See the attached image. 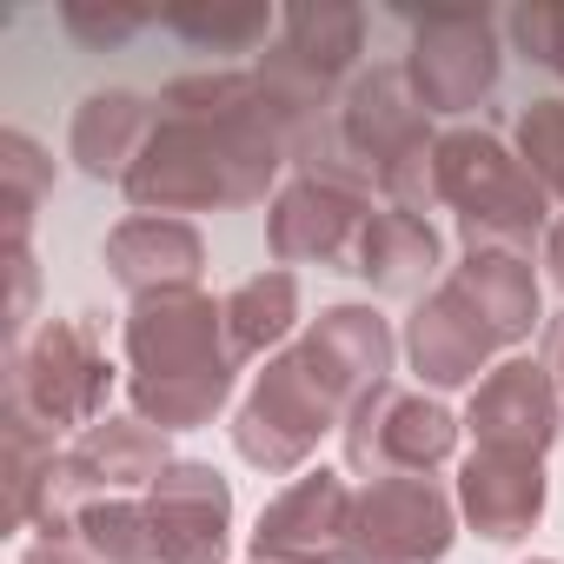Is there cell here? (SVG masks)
Wrapping results in <instances>:
<instances>
[{"mask_svg":"<svg viewBox=\"0 0 564 564\" xmlns=\"http://www.w3.org/2000/svg\"><path fill=\"white\" fill-rule=\"evenodd\" d=\"M300 160V133L272 107L252 67H219V74H180L160 87V120L147 153L127 173V206L133 213H239L279 193Z\"/></svg>","mask_w":564,"mask_h":564,"instance_id":"6da1fadb","label":"cell"},{"mask_svg":"<svg viewBox=\"0 0 564 564\" xmlns=\"http://www.w3.org/2000/svg\"><path fill=\"white\" fill-rule=\"evenodd\" d=\"M392 359H399V333L379 306L359 300L326 306L319 319H306V333L286 352L265 359V372L239 399L232 452L265 478H300L319 438L346 432L352 405L392 379Z\"/></svg>","mask_w":564,"mask_h":564,"instance_id":"7a4b0ae2","label":"cell"},{"mask_svg":"<svg viewBox=\"0 0 564 564\" xmlns=\"http://www.w3.org/2000/svg\"><path fill=\"white\" fill-rule=\"evenodd\" d=\"M120 346H127V405L166 438L213 425L232 399V379L246 372L226 333V300L199 286L133 300Z\"/></svg>","mask_w":564,"mask_h":564,"instance_id":"3957f363","label":"cell"},{"mask_svg":"<svg viewBox=\"0 0 564 564\" xmlns=\"http://www.w3.org/2000/svg\"><path fill=\"white\" fill-rule=\"evenodd\" d=\"M438 206L458 219L465 252H524L551 239V193L524 166V153L491 127L465 120L438 133Z\"/></svg>","mask_w":564,"mask_h":564,"instance_id":"277c9868","label":"cell"},{"mask_svg":"<svg viewBox=\"0 0 564 564\" xmlns=\"http://www.w3.org/2000/svg\"><path fill=\"white\" fill-rule=\"evenodd\" d=\"M120 379L127 372H113L94 313H47L21 346H8V425L67 445L107 419Z\"/></svg>","mask_w":564,"mask_h":564,"instance_id":"5b68a950","label":"cell"},{"mask_svg":"<svg viewBox=\"0 0 564 564\" xmlns=\"http://www.w3.org/2000/svg\"><path fill=\"white\" fill-rule=\"evenodd\" d=\"M359 47H366V14L346 0H306V8L279 14V41L259 54V87L300 133V160L326 140L319 113L339 107V94L359 80Z\"/></svg>","mask_w":564,"mask_h":564,"instance_id":"8992f818","label":"cell"},{"mask_svg":"<svg viewBox=\"0 0 564 564\" xmlns=\"http://www.w3.org/2000/svg\"><path fill=\"white\" fill-rule=\"evenodd\" d=\"M432 140H438V127H432L425 100L412 94L405 61H392V67H366V74L339 94L333 133H326L300 166H346V173H359V180L379 193L386 173H392L399 160H412L419 147H432Z\"/></svg>","mask_w":564,"mask_h":564,"instance_id":"52a82bcc","label":"cell"},{"mask_svg":"<svg viewBox=\"0 0 564 564\" xmlns=\"http://www.w3.org/2000/svg\"><path fill=\"white\" fill-rule=\"evenodd\" d=\"M372 186L346 166H300L265 206V246L272 265H326L352 272L366 219H372Z\"/></svg>","mask_w":564,"mask_h":564,"instance_id":"ba28073f","label":"cell"},{"mask_svg":"<svg viewBox=\"0 0 564 564\" xmlns=\"http://www.w3.org/2000/svg\"><path fill=\"white\" fill-rule=\"evenodd\" d=\"M458 419L432 399V392H412V386H372L346 432H339V452H346V471L352 478H438L452 458H458Z\"/></svg>","mask_w":564,"mask_h":564,"instance_id":"9c48e42d","label":"cell"},{"mask_svg":"<svg viewBox=\"0 0 564 564\" xmlns=\"http://www.w3.org/2000/svg\"><path fill=\"white\" fill-rule=\"evenodd\" d=\"M412 21V54H405V80L425 100L432 120H465L491 100L498 74H505V47H498V21L485 8H425L405 14Z\"/></svg>","mask_w":564,"mask_h":564,"instance_id":"30bf717a","label":"cell"},{"mask_svg":"<svg viewBox=\"0 0 564 564\" xmlns=\"http://www.w3.org/2000/svg\"><path fill=\"white\" fill-rule=\"evenodd\" d=\"M458 524V498L438 478H372L352 491V564H438Z\"/></svg>","mask_w":564,"mask_h":564,"instance_id":"8fae6325","label":"cell"},{"mask_svg":"<svg viewBox=\"0 0 564 564\" xmlns=\"http://www.w3.org/2000/svg\"><path fill=\"white\" fill-rule=\"evenodd\" d=\"M252 564H352V485L339 471H300L252 524Z\"/></svg>","mask_w":564,"mask_h":564,"instance_id":"7c38bea8","label":"cell"},{"mask_svg":"<svg viewBox=\"0 0 564 564\" xmlns=\"http://www.w3.org/2000/svg\"><path fill=\"white\" fill-rule=\"evenodd\" d=\"M471 432V452H518V458H544L557 438H564V399L551 386V372L538 359H498L471 399H465V419Z\"/></svg>","mask_w":564,"mask_h":564,"instance_id":"4fadbf2b","label":"cell"},{"mask_svg":"<svg viewBox=\"0 0 564 564\" xmlns=\"http://www.w3.org/2000/svg\"><path fill=\"white\" fill-rule=\"evenodd\" d=\"M405 366L432 386V392H458V386H478L498 359H505V339L485 326V313L471 306V293L445 272L438 286L412 306L405 319Z\"/></svg>","mask_w":564,"mask_h":564,"instance_id":"5bb4252c","label":"cell"},{"mask_svg":"<svg viewBox=\"0 0 564 564\" xmlns=\"http://www.w3.org/2000/svg\"><path fill=\"white\" fill-rule=\"evenodd\" d=\"M147 518L160 538V564H226L232 551V485L206 458H173L147 491Z\"/></svg>","mask_w":564,"mask_h":564,"instance_id":"9a60e30c","label":"cell"},{"mask_svg":"<svg viewBox=\"0 0 564 564\" xmlns=\"http://www.w3.org/2000/svg\"><path fill=\"white\" fill-rule=\"evenodd\" d=\"M458 518L485 538V544H524L544 524L551 505V478L544 458H518V452H471L458 465Z\"/></svg>","mask_w":564,"mask_h":564,"instance_id":"2e32d148","label":"cell"},{"mask_svg":"<svg viewBox=\"0 0 564 564\" xmlns=\"http://www.w3.org/2000/svg\"><path fill=\"white\" fill-rule=\"evenodd\" d=\"M113 286L127 300H153V293H180V286H199L206 272V239L193 219H166V213H127L107 246H100Z\"/></svg>","mask_w":564,"mask_h":564,"instance_id":"e0dca14e","label":"cell"},{"mask_svg":"<svg viewBox=\"0 0 564 564\" xmlns=\"http://www.w3.org/2000/svg\"><path fill=\"white\" fill-rule=\"evenodd\" d=\"M153 120H160V100L133 94V87H100L74 107V127H67V160L100 180V186H127L133 160L147 153L153 140Z\"/></svg>","mask_w":564,"mask_h":564,"instance_id":"ac0fdd59","label":"cell"},{"mask_svg":"<svg viewBox=\"0 0 564 564\" xmlns=\"http://www.w3.org/2000/svg\"><path fill=\"white\" fill-rule=\"evenodd\" d=\"M438 265H445V246H438V226L419 219V213H399V206H379L366 219V239H359V259L352 272L379 300H425L438 286Z\"/></svg>","mask_w":564,"mask_h":564,"instance_id":"d6986e66","label":"cell"},{"mask_svg":"<svg viewBox=\"0 0 564 564\" xmlns=\"http://www.w3.org/2000/svg\"><path fill=\"white\" fill-rule=\"evenodd\" d=\"M300 313H306V293H300V272L293 265H259V272H246L239 286L226 293V333H232L239 366L286 352L300 339Z\"/></svg>","mask_w":564,"mask_h":564,"instance_id":"ffe728a7","label":"cell"},{"mask_svg":"<svg viewBox=\"0 0 564 564\" xmlns=\"http://www.w3.org/2000/svg\"><path fill=\"white\" fill-rule=\"evenodd\" d=\"M452 279L471 293V306L485 313V326L505 339V352H518L531 333H544V306H538V272L524 252H465L452 265Z\"/></svg>","mask_w":564,"mask_h":564,"instance_id":"44dd1931","label":"cell"},{"mask_svg":"<svg viewBox=\"0 0 564 564\" xmlns=\"http://www.w3.org/2000/svg\"><path fill=\"white\" fill-rule=\"evenodd\" d=\"M54 193V160L34 133H0V213H8V246H34V213Z\"/></svg>","mask_w":564,"mask_h":564,"instance_id":"7402d4cb","label":"cell"},{"mask_svg":"<svg viewBox=\"0 0 564 564\" xmlns=\"http://www.w3.org/2000/svg\"><path fill=\"white\" fill-rule=\"evenodd\" d=\"M74 544L94 564H160V538H153L147 498H100V505H87L80 524H74Z\"/></svg>","mask_w":564,"mask_h":564,"instance_id":"603a6c76","label":"cell"},{"mask_svg":"<svg viewBox=\"0 0 564 564\" xmlns=\"http://www.w3.org/2000/svg\"><path fill=\"white\" fill-rule=\"evenodd\" d=\"M160 28L199 54H252L279 21H272V8H166Z\"/></svg>","mask_w":564,"mask_h":564,"instance_id":"cb8c5ba5","label":"cell"},{"mask_svg":"<svg viewBox=\"0 0 564 564\" xmlns=\"http://www.w3.org/2000/svg\"><path fill=\"white\" fill-rule=\"evenodd\" d=\"M511 140H518L524 166L538 173V186L551 193V206H564V100H531L511 120Z\"/></svg>","mask_w":564,"mask_h":564,"instance_id":"d4e9b609","label":"cell"},{"mask_svg":"<svg viewBox=\"0 0 564 564\" xmlns=\"http://www.w3.org/2000/svg\"><path fill=\"white\" fill-rule=\"evenodd\" d=\"M505 34H511V47L531 67H544V74L564 80V8H511L505 14Z\"/></svg>","mask_w":564,"mask_h":564,"instance_id":"484cf974","label":"cell"},{"mask_svg":"<svg viewBox=\"0 0 564 564\" xmlns=\"http://www.w3.org/2000/svg\"><path fill=\"white\" fill-rule=\"evenodd\" d=\"M160 14H147V8H87V0H74V8H61V28L80 41V47H94V54H107V47H120V41H133L140 28H153Z\"/></svg>","mask_w":564,"mask_h":564,"instance_id":"4316f807","label":"cell"},{"mask_svg":"<svg viewBox=\"0 0 564 564\" xmlns=\"http://www.w3.org/2000/svg\"><path fill=\"white\" fill-rule=\"evenodd\" d=\"M538 366L551 372V386H557V399H564V306L544 319V333H538Z\"/></svg>","mask_w":564,"mask_h":564,"instance_id":"83f0119b","label":"cell"},{"mask_svg":"<svg viewBox=\"0 0 564 564\" xmlns=\"http://www.w3.org/2000/svg\"><path fill=\"white\" fill-rule=\"evenodd\" d=\"M21 564H94L74 538H34L28 551H21Z\"/></svg>","mask_w":564,"mask_h":564,"instance_id":"f1b7e54d","label":"cell"},{"mask_svg":"<svg viewBox=\"0 0 564 564\" xmlns=\"http://www.w3.org/2000/svg\"><path fill=\"white\" fill-rule=\"evenodd\" d=\"M544 265H551V286L564 293V219L551 226V239H544Z\"/></svg>","mask_w":564,"mask_h":564,"instance_id":"f546056e","label":"cell"},{"mask_svg":"<svg viewBox=\"0 0 564 564\" xmlns=\"http://www.w3.org/2000/svg\"><path fill=\"white\" fill-rule=\"evenodd\" d=\"M531 564H557V557H531Z\"/></svg>","mask_w":564,"mask_h":564,"instance_id":"4dcf8cb0","label":"cell"}]
</instances>
